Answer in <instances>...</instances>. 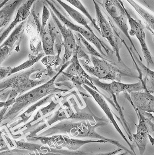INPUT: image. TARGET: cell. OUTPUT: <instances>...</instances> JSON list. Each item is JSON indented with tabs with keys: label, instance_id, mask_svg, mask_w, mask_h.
Returning <instances> with one entry per match:
<instances>
[{
	"label": "cell",
	"instance_id": "6da1fadb",
	"mask_svg": "<svg viewBox=\"0 0 154 155\" xmlns=\"http://www.w3.org/2000/svg\"><path fill=\"white\" fill-rule=\"evenodd\" d=\"M109 122L107 118L96 123H92L88 120L78 122H72L68 120L61 121L43 132L41 134L43 136L53 135L58 134H64L70 137L74 138H90L103 140L117 147L118 148L125 151L127 153L134 155L127 147L115 139H110L99 134L96 131L98 127L107 125Z\"/></svg>",
	"mask_w": 154,
	"mask_h": 155
},
{
	"label": "cell",
	"instance_id": "7a4b0ae2",
	"mask_svg": "<svg viewBox=\"0 0 154 155\" xmlns=\"http://www.w3.org/2000/svg\"><path fill=\"white\" fill-rule=\"evenodd\" d=\"M70 64H71V61H68L64 63L58 72L49 81L16 98L14 104L7 113L6 116H10L14 114H17L30 104L49 95L53 94L58 92L67 91V90L60 89L56 87L55 81L61 73Z\"/></svg>",
	"mask_w": 154,
	"mask_h": 155
},
{
	"label": "cell",
	"instance_id": "3957f363",
	"mask_svg": "<svg viewBox=\"0 0 154 155\" xmlns=\"http://www.w3.org/2000/svg\"><path fill=\"white\" fill-rule=\"evenodd\" d=\"M93 66H90L83 60H80V63L90 74L97 79L121 82L123 76L134 77L132 74L120 70L105 59H100L91 55L90 57Z\"/></svg>",
	"mask_w": 154,
	"mask_h": 155
},
{
	"label": "cell",
	"instance_id": "277c9868",
	"mask_svg": "<svg viewBox=\"0 0 154 155\" xmlns=\"http://www.w3.org/2000/svg\"><path fill=\"white\" fill-rule=\"evenodd\" d=\"M46 2L49 5L50 9L52 11L54 14L63 25L71 31L77 32V33L80 34L86 41L92 43L97 48L101 55L106 56L102 49L105 50L106 53L108 55H109L112 54V51L111 49L105 43L98 38L95 35L94 32L90 31L83 26L78 25L71 22L58 11L54 4L52 3V1H46Z\"/></svg>",
	"mask_w": 154,
	"mask_h": 155
},
{
	"label": "cell",
	"instance_id": "5b68a950",
	"mask_svg": "<svg viewBox=\"0 0 154 155\" xmlns=\"http://www.w3.org/2000/svg\"><path fill=\"white\" fill-rule=\"evenodd\" d=\"M102 2L107 12L126 36L135 51L141 58L129 35L128 19L126 14L127 9L125 7L123 2L117 0H108L103 1Z\"/></svg>",
	"mask_w": 154,
	"mask_h": 155
},
{
	"label": "cell",
	"instance_id": "8992f818",
	"mask_svg": "<svg viewBox=\"0 0 154 155\" xmlns=\"http://www.w3.org/2000/svg\"><path fill=\"white\" fill-rule=\"evenodd\" d=\"M38 139L44 144L54 149L60 150L67 148L72 151H77L81 147L87 144L108 143L103 140H80L64 135H55L49 137H39Z\"/></svg>",
	"mask_w": 154,
	"mask_h": 155
},
{
	"label": "cell",
	"instance_id": "52a82bcc",
	"mask_svg": "<svg viewBox=\"0 0 154 155\" xmlns=\"http://www.w3.org/2000/svg\"><path fill=\"white\" fill-rule=\"evenodd\" d=\"M105 117H98L94 114L88 107L84 109H76L74 111L69 105H64L63 107H61L54 113L53 116L48 121V124L52 125L56 122L68 120V119H78L81 121L88 120L92 123L101 121L105 118Z\"/></svg>",
	"mask_w": 154,
	"mask_h": 155
},
{
	"label": "cell",
	"instance_id": "ba28073f",
	"mask_svg": "<svg viewBox=\"0 0 154 155\" xmlns=\"http://www.w3.org/2000/svg\"><path fill=\"white\" fill-rule=\"evenodd\" d=\"M96 10V21L102 37L107 40L113 48L119 62L123 63L120 54V43L116 32L111 24L108 21L102 13L98 4L93 1Z\"/></svg>",
	"mask_w": 154,
	"mask_h": 155
},
{
	"label": "cell",
	"instance_id": "9c48e42d",
	"mask_svg": "<svg viewBox=\"0 0 154 155\" xmlns=\"http://www.w3.org/2000/svg\"><path fill=\"white\" fill-rule=\"evenodd\" d=\"M140 81L133 84H125L121 82L113 81L110 83H105L96 78L91 76V82L96 87L101 89L111 95L114 99L116 98L117 96L121 93L130 94L133 92H140L143 91L146 86V81L140 79Z\"/></svg>",
	"mask_w": 154,
	"mask_h": 155
},
{
	"label": "cell",
	"instance_id": "30bf717a",
	"mask_svg": "<svg viewBox=\"0 0 154 155\" xmlns=\"http://www.w3.org/2000/svg\"><path fill=\"white\" fill-rule=\"evenodd\" d=\"M124 94L134 108L142 113H154V97L147 87L140 92Z\"/></svg>",
	"mask_w": 154,
	"mask_h": 155
},
{
	"label": "cell",
	"instance_id": "8fae6325",
	"mask_svg": "<svg viewBox=\"0 0 154 155\" xmlns=\"http://www.w3.org/2000/svg\"><path fill=\"white\" fill-rule=\"evenodd\" d=\"M127 15L128 19V23L130 25V30L129 31L130 36L135 35L139 41L142 48L144 57L146 61L147 68H153L154 61L151 52L147 47L146 41V35L143 25L140 21L133 18L130 13L126 10Z\"/></svg>",
	"mask_w": 154,
	"mask_h": 155
},
{
	"label": "cell",
	"instance_id": "7c38bea8",
	"mask_svg": "<svg viewBox=\"0 0 154 155\" xmlns=\"http://www.w3.org/2000/svg\"><path fill=\"white\" fill-rule=\"evenodd\" d=\"M49 9L52 18L58 26L61 34V37L63 38L62 45L65 48L63 59V63L64 64L68 61L69 60L71 59L77 51V46L76 38L72 31L63 25L58 19L52 11L50 8Z\"/></svg>",
	"mask_w": 154,
	"mask_h": 155
},
{
	"label": "cell",
	"instance_id": "4fadbf2b",
	"mask_svg": "<svg viewBox=\"0 0 154 155\" xmlns=\"http://www.w3.org/2000/svg\"><path fill=\"white\" fill-rule=\"evenodd\" d=\"M83 86L84 88L91 95V96L93 97L94 100L96 101V102L98 104L100 107V108L104 111L107 117L108 118L109 121L112 123L116 130L118 132V134L120 135V136L122 137L123 139L127 143L129 146V147H130V149H131V151L133 152V153L134 155H137L136 153H135V151L134 146L130 143V142L128 141L126 136H125V135L124 134L123 131L120 128V127L118 126V124L116 121L112 111L109 107V106L107 102H106L104 97L102 96V94H99V93L97 92L96 90H94L91 87H89L86 85H83Z\"/></svg>",
	"mask_w": 154,
	"mask_h": 155
},
{
	"label": "cell",
	"instance_id": "5bb4252c",
	"mask_svg": "<svg viewBox=\"0 0 154 155\" xmlns=\"http://www.w3.org/2000/svg\"><path fill=\"white\" fill-rule=\"evenodd\" d=\"M34 1H28L22 5L17 10L16 16L14 20L10 24L8 27L0 35V45L4 40L8 37L9 34L13 29L18 25V24L24 21L27 19L30 13L31 8Z\"/></svg>",
	"mask_w": 154,
	"mask_h": 155
},
{
	"label": "cell",
	"instance_id": "9a60e30c",
	"mask_svg": "<svg viewBox=\"0 0 154 155\" xmlns=\"http://www.w3.org/2000/svg\"><path fill=\"white\" fill-rule=\"evenodd\" d=\"M22 1H11L6 3L0 9V29L6 26L11 21L15 10Z\"/></svg>",
	"mask_w": 154,
	"mask_h": 155
},
{
	"label": "cell",
	"instance_id": "2e32d148",
	"mask_svg": "<svg viewBox=\"0 0 154 155\" xmlns=\"http://www.w3.org/2000/svg\"><path fill=\"white\" fill-rule=\"evenodd\" d=\"M77 48L75 53L71 57L70 65L64 73L66 76H81L86 78L91 82V76L89 75L84 71L80 63L77 55Z\"/></svg>",
	"mask_w": 154,
	"mask_h": 155
},
{
	"label": "cell",
	"instance_id": "e0dca14e",
	"mask_svg": "<svg viewBox=\"0 0 154 155\" xmlns=\"http://www.w3.org/2000/svg\"><path fill=\"white\" fill-rule=\"evenodd\" d=\"M40 36L44 53L49 56L54 55L55 40L48 26L41 29Z\"/></svg>",
	"mask_w": 154,
	"mask_h": 155
},
{
	"label": "cell",
	"instance_id": "ac0fdd59",
	"mask_svg": "<svg viewBox=\"0 0 154 155\" xmlns=\"http://www.w3.org/2000/svg\"><path fill=\"white\" fill-rule=\"evenodd\" d=\"M133 141L138 147L139 153L141 155H143L148 142L150 141L152 145L154 146V139L152 136L147 132L137 131L135 134H132Z\"/></svg>",
	"mask_w": 154,
	"mask_h": 155
},
{
	"label": "cell",
	"instance_id": "d6986e66",
	"mask_svg": "<svg viewBox=\"0 0 154 155\" xmlns=\"http://www.w3.org/2000/svg\"><path fill=\"white\" fill-rule=\"evenodd\" d=\"M57 2L64 8V10L74 21L80 25H81V26L85 27L90 31L93 32V30L89 23L88 21L82 14L80 13L78 11L75 10L62 1H58Z\"/></svg>",
	"mask_w": 154,
	"mask_h": 155
},
{
	"label": "cell",
	"instance_id": "ffe728a7",
	"mask_svg": "<svg viewBox=\"0 0 154 155\" xmlns=\"http://www.w3.org/2000/svg\"><path fill=\"white\" fill-rule=\"evenodd\" d=\"M129 3L133 6L135 11L142 16V18L145 21L147 27L149 30L154 34V17L153 15L141 7L140 5L137 3L135 1L132 0L127 1Z\"/></svg>",
	"mask_w": 154,
	"mask_h": 155
},
{
	"label": "cell",
	"instance_id": "44dd1931",
	"mask_svg": "<svg viewBox=\"0 0 154 155\" xmlns=\"http://www.w3.org/2000/svg\"><path fill=\"white\" fill-rule=\"evenodd\" d=\"M23 25V23L22 22L15 28L11 34L7 37V39L0 45V47L6 46L11 49L22 31Z\"/></svg>",
	"mask_w": 154,
	"mask_h": 155
},
{
	"label": "cell",
	"instance_id": "7402d4cb",
	"mask_svg": "<svg viewBox=\"0 0 154 155\" xmlns=\"http://www.w3.org/2000/svg\"><path fill=\"white\" fill-rule=\"evenodd\" d=\"M68 2L70 3L73 6H75L76 8L79 10L86 18L89 19L90 21L91 22L93 26L95 27V29L98 31L100 33V30L99 28L98 25L96 21L90 15V14L89 13L88 11L86 10V7L83 5L81 2L77 0H72V1H67Z\"/></svg>",
	"mask_w": 154,
	"mask_h": 155
},
{
	"label": "cell",
	"instance_id": "603a6c76",
	"mask_svg": "<svg viewBox=\"0 0 154 155\" xmlns=\"http://www.w3.org/2000/svg\"><path fill=\"white\" fill-rule=\"evenodd\" d=\"M74 35H75V38H76V40H77L79 42H80L82 46H84V48H85L86 50H87V51L90 54H91V55H93V56H96V57H98V58H101V59H105L103 57L102 55H101L99 53L96 51L90 45V44L86 40L85 38H83L80 34L77 33L76 34Z\"/></svg>",
	"mask_w": 154,
	"mask_h": 155
},
{
	"label": "cell",
	"instance_id": "cb8c5ba5",
	"mask_svg": "<svg viewBox=\"0 0 154 155\" xmlns=\"http://www.w3.org/2000/svg\"><path fill=\"white\" fill-rule=\"evenodd\" d=\"M71 79V81L77 85L81 86L83 85H86L89 87H91L94 90H96L97 92L99 93V94H102L100 91L98 90L97 87L95 86L93 83H91L90 81L87 79L86 78L81 76H67Z\"/></svg>",
	"mask_w": 154,
	"mask_h": 155
},
{
	"label": "cell",
	"instance_id": "d4e9b609",
	"mask_svg": "<svg viewBox=\"0 0 154 155\" xmlns=\"http://www.w3.org/2000/svg\"><path fill=\"white\" fill-rule=\"evenodd\" d=\"M58 103H55L53 101H51L49 104L42 109H40L36 114L34 116L33 119L30 122V124H32L33 122H35L39 118L42 117L46 115L47 114L52 112L55 110L58 105Z\"/></svg>",
	"mask_w": 154,
	"mask_h": 155
},
{
	"label": "cell",
	"instance_id": "484cf974",
	"mask_svg": "<svg viewBox=\"0 0 154 155\" xmlns=\"http://www.w3.org/2000/svg\"><path fill=\"white\" fill-rule=\"evenodd\" d=\"M42 57V55H39V56H37V57H34L33 58H31L30 60V61H28L25 63L23 64H21L20 65L17 66L16 67H14V68H11V75L12 74H14L15 73L17 72L20 71H21V70H24V69H26V68H28V67H30L31 65H33V64L36 62L38 61L41 57Z\"/></svg>",
	"mask_w": 154,
	"mask_h": 155
},
{
	"label": "cell",
	"instance_id": "4316f807",
	"mask_svg": "<svg viewBox=\"0 0 154 155\" xmlns=\"http://www.w3.org/2000/svg\"><path fill=\"white\" fill-rule=\"evenodd\" d=\"M51 13L49 9L47 6H43L42 11V24L41 29H44L46 26L47 21L50 17Z\"/></svg>",
	"mask_w": 154,
	"mask_h": 155
},
{
	"label": "cell",
	"instance_id": "83f0119b",
	"mask_svg": "<svg viewBox=\"0 0 154 155\" xmlns=\"http://www.w3.org/2000/svg\"><path fill=\"white\" fill-rule=\"evenodd\" d=\"M11 50V49L7 46L0 47V64L7 58Z\"/></svg>",
	"mask_w": 154,
	"mask_h": 155
},
{
	"label": "cell",
	"instance_id": "f1b7e54d",
	"mask_svg": "<svg viewBox=\"0 0 154 155\" xmlns=\"http://www.w3.org/2000/svg\"><path fill=\"white\" fill-rule=\"evenodd\" d=\"M11 70L10 67H0V80L11 75Z\"/></svg>",
	"mask_w": 154,
	"mask_h": 155
},
{
	"label": "cell",
	"instance_id": "f546056e",
	"mask_svg": "<svg viewBox=\"0 0 154 155\" xmlns=\"http://www.w3.org/2000/svg\"><path fill=\"white\" fill-rule=\"evenodd\" d=\"M123 151L122 149L120 148H118L116 150H115V151H112V152H108L106 153H100L96 155H116L118 153H120Z\"/></svg>",
	"mask_w": 154,
	"mask_h": 155
},
{
	"label": "cell",
	"instance_id": "4dcf8cb0",
	"mask_svg": "<svg viewBox=\"0 0 154 155\" xmlns=\"http://www.w3.org/2000/svg\"><path fill=\"white\" fill-rule=\"evenodd\" d=\"M6 104V103L5 102H0V108L4 106Z\"/></svg>",
	"mask_w": 154,
	"mask_h": 155
}]
</instances>
